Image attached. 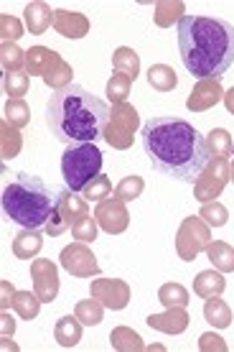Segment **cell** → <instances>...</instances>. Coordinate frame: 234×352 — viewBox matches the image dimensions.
Masks as SVG:
<instances>
[{
  "label": "cell",
  "mask_w": 234,
  "mask_h": 352,
  "mask_svg": "<svg viewBox=\"0 0 234 352\" xmlns=\"http://www.w3.org/2000/svg\"><path fill=\"white\" fill-rule=\"evenodd\" d=\"M140 143L150 166L181 184H196L211 159L207 138L189 120L176 115L150 118L140 131Z\"/></svg>",
  "instance_id": "6da1fadb"
},
{
  "label": "cell",
  "mask_w": 234,
  "mask_h": 352,
  "mask_svg": "<svg viewBox=\"0 0 234 352\" xmlns=\"http://www.w3.org/2000/svg\"><path fill=\"white\" fill-rule=\"evenodd\" d=\"M178 52L196 80H222L234 64V26L224 18L183 16L178 21Z\"/></svg>",
  "instance_id": "7a4b0ae2"
},
{
  "label": "cell",
  "mask_w": 234,
  "mask_h": 352,
  "mask_svg": "<svg viewBox=\"0 0 234 352\" xmlns=\"http://www.w3.org/2000/svg\"><path fill=\"white\" fill-rule=\"evenodd\" d=\"M110 123V105L82 85H69L49 97L46 125L59 143H95L104 138Z\"/></svg>",
  "instance_id": "3957f363"
},
{
  "label": "cell",
  "mask_w": 234,
  "mask_h": 352,
  "mask_svg": "<svg viewBox=\"0 0 234 352\" xmlns=\"http://www.w3.org/2000/svg\"><path fill=\"white\" fill-rule=\"evenodd\" d=\"M59 194H54L41 176L21 171L3 189V214L26 230L46 228L49 217L56 210Z\"/></svg>",
  "instance_id": "277c9868"
},
{
  "label": "cell",
  "mask_w": 234,
  "mask_h": 352,
  "mask_svg": "<svg viewBox=\"0 0 234 352\" xmlns=\"http://www.w3.org/2000/svg\"><path fill=\"white\" fill-rule=\"evenodd\" d=\"M102 151L95 143H74L61 156V176L71 192H84L89 182L102 174Z\"/></svg>",
  "instance_id": "5b68a950"
},
{
  "label": "cell",
  "mask_w": 234,
  "mask_h": 352,
  "mask_svg": "<svg viewBox=\"0 0 234 352\" xmlns=\"http://www.w3.org/2000/svg\"><path fill=\"white\" fill-rule=\"evenodd\" d=\"M138 125H140V118L135 107L128 105V102L113 105V110H110V123H107V131H104V141L117 151L130 148Z\"/></svg>",
  "instance_id": "8992f818"
},
{
  "label": "cell",
  "mask_w": 234,
  "mask_h": 352,
  "mask_svg": "<svg viewBox=\"0 0 234 352\" xmlns=\"http://www.w3.org/2000/svg\"><path fill=\"white\" fill-rule=\"evenodd\" d=\"M87 214H89L87 199H84V197H79L77 192H71V189H64V192H59L56 210H54V214L49 217V222H46L44 230L51 235V238H56V235L67 232L74 222L82 220V217H87Z\"/></svg>",
  "instance_id": "52a82bcc"
},
{
  "label": "cell",
  "mask_w": 234,
  "mask_h": 352,
  "mask_svg": "<svg viewBox=\"0 0 234 352\" xmlns=\"http://www.w3.org/2000/svg\"><path fill=\"white\" fill-rule=\"evenodd\" d=\"M209 243H211V232H209V225L201 220L199 214L186 217L181 222L178 235H176V250H178L181 261H196V256L201 250H207Z\"/></svg>",
  "instance_id": "ba28073f"
},
{
  "label": "cell",
  "mask_w": 234,
  "mask_h": 352,
  "mask_svg": "<svg viewBox=\"0 0 234 352\" xmlns=\"http://www.w3.org/2000/svg\"><path fill=\"white\" fill-rule=\"evenodd\" d=\"M226 182H229V164H226V159H209L207 168L201 171V176L196 179V184H194L196 199L201 204L214 202V197L222 194Z\"/></svg>",
  "instance_id": "9c48e42d"
},
{
  "label": "cell",
  "mask_w": 234,
  "mask_h": 352,
  "mask_svg": "<svg viewBox=\"0 0 234 352\" xmlns=\"http://www.w3.org/2000/svg\"><path fill=\"white\" fill-rule=\"evenodd\" d=\"M61 268L71 276H77V278H92L100 273V265H97V258L95 253L87 248V243H71L61 250Z\"/></svg>",
  "instance_id": "30bf717a"
},
{
  "label": "cell",
  "mask_w": 234,
  "mask_h": 352,
  "mask_svg": "<svg viewBox=\"0 0 234 352\" xmlns=\"http://www.w3.org/2000/svg\"><path fill=\"white\" fill-rule=\"evenodd\" d=\"M89 294L104 309H113V311H120V309L128 307L132 296L130 286L122 281V278H95L92 286H89Z\"/></svg>",
  "instance_id": "8fae6325"
},
{
  "label": "cell",
  "mask_w": 234,
  "mask_h": 352,
  "mask_svg": "<svg viewBox=\"0 0 234 352\" xmlns=\"http://www.w3.org/2000/svg\"><path fill=\"white\" fill-rule=\"evenodd\" d=\"M95 220L107 235H120V232H125L128 225H130V212H128V207H125L122 199L110 197V199H104V202L97 204Z\"/></svg>",
  "instance_id": "7c38bea8"
},
{
  "label": "cell",
  "mask_w": 234,
  "mask_h": 352,
  "mask_svg": "<svg viewBox=\"0 0 234 352\" xmlns=\"http://www.w3.org/2000/svg\"><path fill=\"white\" fill-rule=\"evenodd\" d=\"M31 278H34V291L44 304H51L59 294V271L51 261L46 258H36L31 263Z\"/></svg>",
  "instance_id": "4fadbf2b"
},
{
  "label": "cell",
  "mask_w": 234,
  "mask_h": 352,
  "mask_svg": "<svg viewBox=\"0 0 234 352\" xmlns=\"http://www.w3.org/2000/svg\"><path fill=\"white\" fill-rule=\"evenodd\" d=\"M224 100V87H222V80H199L191 89L189 100H186V107L191 113H207L211 107Z\"/></svg>",
  "instance_id": "5bb4252c"
},
{
  "label": "cell",
  "mask_w": 234,
  "mask_h": 352,
  "mask_svg": "<svg viewBox=\"0 0 234 352\" xmlns=\"http://www.w3.org/2000/svg\"><path fill=\"white\" fill-rule=\"evenodd\" d=\"M150 329H158L163 335H181L189 329V314H186V307H171L163 314H150L145 319Z\"/></svg>",
  "instance_id": "9a60e30c"
},
{
  "label": "cell",
  "mask_w": 234,
  "mask_h": 352,
  "mask_svg": "<svg viewBox=\"0 0 234 352\" xmlns=\"http://www.w3.org/2000/svg\"><path fill=\"white\" fill-rule=\"evenodd\" d=\"M54 28L67 38H82L89 31V21L74 10H54Z\"/></svg>",
  "instance_id": "2e32d148"
},
{
  "label": "cell",
  "mask_w": 234,
  "mask_h": 352,
  "mask_svg": "<svg viewBox=\"0 0 234 352\" xmlns=\"http://www.w3.org/2000/svg\"><path fill=\"white\" fill-rule=\"evenodd\" d=\"M44 248V235L41 230H21L16 238H13V256L21 258V261H31L41 253Z\"/></svg>",
  "instance_id": "e0dca14e"
},
{
  "label": "cell",
  "mask_w": 234,
  "mask_h": 352,
  "mask_svg": "<svg viewBox=\"0 0 234 352\" xmlns=\"http://www.w3.org/2000/svg\"><path fill=\"white\" fill-rule=\"evenodd\" d=\"M23 13H26V28L34 36L46 34L54 26V10L46 3H28Z\"/></svg>",
  "instance_id": "ac0fdd59"
},
{
  "label": "cell",
  "mask_w": 234,
  "mask_h": 352,
  "mask_svg": "<svg viewBox=\"0 0 234 352\" xmlns=\"http://www.w3.org/2000/svg\"><path fill=\"white\" fill-rule=\"evenodd\" d=\"M226 289V278L222 271H201L194 278V294L201 299H211V296H222Z\"/></svg>",
  "instance_id": "d6986e66"
},
{
  "label": "cell",
  "mask_w": 234,
  "mask_h": 352,
  "mask_svg": "<svg viewBox=\"0 0 234 352\" xmlns=\"http://www.w3.org/2000/svg\"><path fill=\"white\" fill-rule=\"evenodd\" d=\"M113 69L125 74V77H130L132 82L138 80L140 74V56L135 54V49L130 46H120V49H115L113 54Z\"/></svg>",
  "instance_id": "ffe728a7"
},
{
  "label": "cell",
  "mask_w": 234,
  "mask_h": 352,
  "mask_svg": "<svg viewBox=\"0 0 234 352\" xmlns=\"http://www.w3.org/2000/svg\"><path fill=\"white\" fill-rule=\"evenodd\" d=\"M54 340H56L61 347H74V344H79V340H82V322H79L77 317L56 319Z\"/></svg>",
  "instance_id": "44dd1931"
},
{
  "label": "cell",
  "mask_w": 234,
  "mask_h": 352,
  "mask_svg": "<svg viewBox=\"0 0 234 352\" xmlns=\"http://www.w3.org/2000/svg\"><path fill=\"white\" fill-rule=\"evenodd\" d=\"M56 52L46 49V46H31L26 52V72L31 77H44L49 67H51Z\"/></svg>",
  "instance_id": "7402d4cb"
},
{
  "label": "cell",
  "mask_w": 234,
  "mask_h": 352,
  "mask_svg": "<svg viewBox=\"0 0 234 352\" xmlns=\"http://www.w3.org/2000/svg\"><path fill=\"white\" fill-rule=\"evenodd\" d=\"M71 77H74V72H71V67L64 59H61L59 54L54 56V62H51V67H49V72H46L41 80L49 85V87L54 89V92H59V89H64V87H69L71 85Z\"/></svg>",
  "instance_id": "603a6c76"
},
{
  "label": "cell",
  "mask_w": 234,
  "mask_h": 352,
  "mask_svg": "<svg viewBox=\"0 0 234 352\" xmlns=\"http://www.w3.org/2000/svg\"><path fill=\"white\" fill-rule=\"evenodd\" d=\"M204 319H207L211 327L224 329V327L232 324V309H229L226 301L219 299V296H211V299H207V304H204Z\"/></svg>",
  "instance_id": "cb8c5ba5"
},
{
  "label": "cell",
  "mask_w": 234,
  "mask_h": 352,
  "mask_svg": "<svg viewBox=\"0 0 234 352\" xmlns=\"http://www.w3.org/2000/svg\"><path fill=\"white\" fill-rule=\"evenodd\" d=\"M207 256L211 261V265L222 273H232L234 271V248L229 243H222V240H214L209 243Z\"/></svg>",
  "instance_id": "d4e9b609"
},
{
  "label": "cell",
  "mask_w": 234,
  "mask_h": 352,
  "mask_svg": "<svg viewBox=\"0 0 234 352\" xmlns=\"http://www.w3.org/2000/svg\"><path fill=\"white\" fill-rule=\"evenodd\" d=\"M148 85L158 89V92H171L178 85V77H176V72L168 64H153L148 69Z\"/></svg>",
  "instance_id": "484cf974"
},
{
  "label": "cell",
  "mask_w": 234,
  "mask_h": 352,
  "mask_svg": "<svg viewBox=\"0 0 234 352\" xmlns=\"http://www.w3.org/2000/svg\"><path fill=\"white\" fill-rule=\"evenodd\" d=\"M41 304L44 301L38 299V294H31V291H16V296H13V309H16V314L21 319H26V322H31V319L38 317V309H41Z\"/></svg>",
  "instance_id": "4316f807"
},
{
  "label": "cell",
  "mask_w": 234,
  "mask_h": 352,
  "mask_svg": "<svg viewBox=\"0 0 234 352\" xmlns=\"http://www.w3.org/2000/svg\"><path fill=\"white\" fill-rule=\"evenodd\" d=\"M207 148L211 159H226V156H232V151H234L232 135H229L224 128H214V131L207 135Z\"/></svg>",
  "instance_id": "83f0119b"
},
{
  "label": "cell",
  "mask_w": 234,
  "mask_h": 352,
  "mask_svg": "<svg viewBox=\"0 0 234 352\" xmlns=\"http://www.w3.org/2000/svg\"><path fill=\"white\" fill-rule=\"evenodd\" d=\"M110 342H113L115 350H120V352L145 350V344H143L140 335L138 332H132L130 327H115L113 332H110Z\"/></svg>",
  "instance_id": "f1b7e54d"
},
{
  "label": "cell",
  "mask_w": 234,
  "mask_h": 352,
  "mask_svg": "<svg viewBox=\"0 0 234 352\" xmlns=\"http://www.w3.org/2000/svg\"><path fill=\"white\" fill-rule=\"evenodd\" d=\"M74 317H77L82 324L97 327L104 319V307L97 299L77 301V307H74Z\"/></svg>",
  "instance_id": "f546056e"
},
{
  "label": "cell",
  "mask_w": 234,
  "mask_h": 352,
  "mask_svg": "<svg viewBox=\"0 0 234 352\" xmlns=\"http://www.w3.org/2000/svg\"><path fill=\"white\" fill-rule=\"evenodd\" d=\"M158 301L163 304L165 309L171 307H189V291L183 289L181 283H163L161 289H158Z\"/></svg>",
  "instance_id": "4dcf8cb0"
},
{
  "label": "cell",
  "mask_w": 234,
  "mask_h": 352,
  "mask_svg": "<svg viewBox=\"0 0 234 352\" xmlns=\"http://www.w3.org/2000/svg\"><path fill=\"white\" fill-rule=\"evenodd\" d=\"M0 64H3V72L10 74V72H21V67L26 64V52H21L16 44L10 41H3L0 46Z\"/></svg>",
  "instance_id": "1f68e13d"
},
{
  "label": "cell",
  "mask_w": 234,
  "mask_h": 352,
  "mask_svg": "<svg viewBox=\"0 0 234 352\" xmlns=\"http://www.w3.org/2000/svg\"><path fill=\"white\" fill-rule=\"evenodd\" d=\"M143 189H145V179L132 174V176H125L120 184L115 186V197L122 199V202H132V199H138L140 194H143Z\"/></svg>",
  "instance_id": "d6a6232c"
},
{
  "label": "cell",
  "mask_w": 234,
  "mask_h": 352,
  "mask_svg": "<svg viewBox=\"0 0 234 352\" xmlns=\"http://www.w3.org/2000/svg\"><path fill=\"white\" fill-rule=\"evenodd\" d=\"M130 85H132L130 77H125V74H120V72H115L113 77H110V82H107V97H110V102H113V105L125 102L128 95H130Z\"/></svg>",
  "instance_id": "836d02e7"
},
{
  "label": "cell",
  "mask_w": 234,
  "mask_h": 352,
  "mask_svg": "<svg viewBox=\"0 0 234 352\" xmlns=\"http://www.w3.org/2000/svg\"><path fill=\"white\" fill-rule=\"evenodd\" d=\"M5 123H10L13 128H26L31 123V110L23 100H8L5 102Z\"/></svg>",
  "instance_id": "e575fe53"
},
{
  "label": "cell",
  "mask_w": 234,
  "mask_h": 352,
  "mask_svg": "<svg viewBox=\"0 0 234 352\" xmlns=\"http://www.w3.org/2000/svg\"><path fill=\"white\" fill-rule=\"evenodd\" d=\"M199 217L207 222L209 228H224L226 220H229V212H226L224 204L204 202V207H201V212H199Z\"/></svg>",
  "instance_id": "d590c367"
},
{
  "label": "cell",
  "mask_w": 234,
  "mask_h": 352,
  "mask_svg": "<svg viewBox=\"0 0 234 352\" xmlns=\"http://www.w3.org/2000/svg\"><path fill=\"white\" fill-rule=\"evenodd\" d=\"M28 85H31V80H28V74H23V72L3 74V87L10 95V100H21L28 92Z\"/></svg>",
  "instance_id": "8d00e7d4"
},
{
  "label": "cell",
  "mask_w": 234,
  "mask_h": 352,
  "mask_svg": "<svg viewBox=\"0 0 234 352\" xmlns=\"http://www.w3.org/2000/svg\"><path fill=\"white\" fill-rule=\"evenodd\" d=\"M183 3H156V23L161 28H168L174 21H181Z\"/></svg>",
  "instance_id": "74e56055"
},
{
  "label": "cell",
  "mask_w": 234,
  "mask_h": 352,
  "mask_svg": "<svg viewBox=\"0 0 234 352\" xmlns=\"http://www.w3.org/2000/svg\"><path fill=\"white\" fill-rule=\"evenodd\" d=\"M113 194V182L107 179V176H97L95 182H89L87 189H84V199L87 202H104L107 197Z\"/></svg>",
  "instance_id": "f35d334b"
},
{
  "label": "cell",
  "mask_w": 234,
  "mask_h": 352,
  "mask_svg": "<svg viewBox=\"0 0 234 352\" xmlns=\"http://www.w3.org/2000/svg\"><path fill=\"white\" fill-rule=\"evenodd\" d=\"M97 220L95 217H82V220H77L74 225H71V235H74V240H79V243H95L97 240Z\"/></svg>",
  "instance_id": "ab89813d"
},
{
  "label": "cell",
  "mask_w": 234,
  "mask_h": 352,
  "mask_svg": "<svg viewBox=\"0 0 234 352\" xmlns=\"http://www.w3.org/2000/svg\"><path fill=\"white\" fill-rule=\"evenodd\" d=\"M0 36H3V41H10V44H16L18 38L23 36V23L13 16H0Z\"/></svg>",
  "instance_id": "60d3db41"
},
{
  "label": "cell",
  "mask_w": 234,
  "mask_h": 352,
  "mask_svg": "<svg viewBox=\"0 0 234 352\" xmlns=\"http://www.w3.org/2000/svg\"><path fill=\"white\" fill-rule=\"evenodd\" d=\"M0 289H3V301H0V307H3V311L8 307H13V296H16V291H13V286H10L8 281L0 283Z\"/></svg>",
  "instance_id": "b9f144b4"
},
{
  "label": "cell",
  "mask_w": 234,
  "mask_h": 352,
  "mask_svg": "<svg viewBox=\"0 0 234 352\" xmlns=\"http://www.w3.org/2000/svg\"><path fill=\"white\" fill-rule=\"evenodd\" d=\"M0 324H3V337H13V332H16V322H13V317H8V311H3V317H0Z\"/></svg>",
  "instance_id": "7bdbcfd3"
},
{
  "label": "cell",
  "mask_w": 234,
  "mask_h": 352,
  "mask_svg": "<svg viewBox=\"0 0 234 352\" xmlns=\"http://www.w3.org/2000/svg\"><path fill=\"white\" fill-rule=\"evenodd\" d=\"M224 105H226V110L234 115V87L229 89V92H224Z\"/></svg>",
  "instance_id": "ee69618b"
},
{
  "label": "cell",
  "mask_w": 234,
  "mask_h": 352,
  "mask_svg": "<svg viewBox=\"0 0 234 352\" xmlns=\"http://www.w3.org/2000/svg\"><path fill=\"white\" fill-rule=\"evenodd\" d=\"M229 179H232V182H234V161H232V164H229Z\"/></svg>",
  "instance_id": "f6af8a7d"
}]
</instances>
